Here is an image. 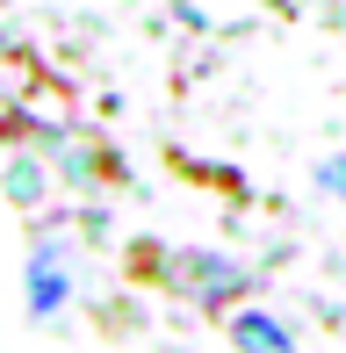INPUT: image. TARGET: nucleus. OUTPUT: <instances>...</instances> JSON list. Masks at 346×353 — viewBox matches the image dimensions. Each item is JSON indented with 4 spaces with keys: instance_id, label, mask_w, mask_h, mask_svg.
I'll use <instances>...</instances> for the list:
<instances>
[{
    "instance_id": "nucleus-1",
    "label": "nucleus",
    "mask_w": 346,
    "mask_h": 353,
    "mask_svg": "<svg viewBox=\"0 0 346 353\" xmlns=\"http://www.w3.org/2000/svg\"><path fill=\"white\" fill-rule=\"evenodd\" d=\"M238 339L253 346V353H289V339H281V332H267L260 317H245V325H238Z\"/></svg>"
},
{
    "instance_id": "nucleus-2",
    "label": "nucleus",
    "mask_w": 346,
    "mask_h": 353,
    "mask_svg": "<svg viewBox=\"0 0 346 353\" xmlns=\"http://www.w3.org/2000/svg\"><path fill=\"white\" fill-rule=\"evenodd\" d=\"M325 188H346V166H325Z\"/></svg>"
}]
</instances>
